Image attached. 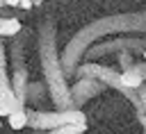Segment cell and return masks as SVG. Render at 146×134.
Returning a JSON list of instances; mask_svg holds the SVG:
<instances>
[{"instance_id": "cell-8", "label": "cell", "mask_w": 146, "mask_h": 134, "mask_svg": "<svg viewBox=\"0 0 146 134\" xmlns=\"http://www.w3.org/2000/svg\"><path fill=\"white\" fill-rule=\"evenodd\" d=\"M23 25L18 18H11V16H0V39H11L16 34H21Z\"/></svg>"}, {"instance_id": "cell-15", "label": "cell", "mask_w": 146, "mask_h": 134, "mask_svg": "<svg viewBox=\"0 0 146 134\" xmlns=\"http://www.w3.org/2000/svg\"><path fill=\"white\" fill-rule=\"evenodd\" d=\"M0 7H5V0H0Z\"/></svg>"}, {"instance_id": "cell-2", "label": "cell", "mask_w": 146, "mask_h": 134, "mask_svg": "<svg viewBox=\"0 0 146 134\" xmlns=\"http://www.w3.org/2000/svg\"><path fill=\"white\" fill-rule=\"evenodd\" d=\"M36 52H39V64H41L48 100L52 102L55 109L73 107L68 77L62 68V59H59V50H57V23H55V18H43L39 23V27H36Z\"/></svg>"}, {"instance_id": "cell-1", "label": "cell", "mask_w": 146, "mask_h": 134, "mask_svg": "<svg viewBox=\"0 0 146 134\" xmlns=\"http://www.w3.org/2000/svg\"><path fill=\"white\" fill-rule=\"evenodd\" d=\"M119 32H146V11H130V14H112V16H103V18H96L91 20L89 25L80 27L71 41L64 45V50L59 52V59H62V68L66 73V77H71L75 73V66L82 61V55L84 50L107 36V34H119Z\"/></svg>"}, {"instance_id": "cell-6", "label": "cell", "mask_w": 146, "mask_h": 134, "mask_svg": "<svg viewBox=\"0 0 146 134\" xmlns=\"http://www.w3.org/2000/svg\"><path fill=\"white\" fill-rule=\"evenodd\" d=\"M103 91H107V86L96 79V77H89V75H80L78 82L71 86V100H73V107H82L87 104L91 98L100 95Z\"/></svg>"}, {"instance_id": "cell-9", "label": "cell", "mask_w": 146, "mask_h": 134, "mask_svg": "<svg viewBox=\"0 0 146 134\" xmlns=\"http://www.w3.org/2000/svg\"><path fill=\"white\" fill-rule=\"evenodd\" d=\"M43 91H46V84L43 82H27V89H25V102L30 104V102H39V100H43ZM48 93V91H46Z\"/></svg>"}, {"instance_id": "cell-13", "label": "cell", "mask_w": 146, "mask_h": 134, "mask_svg": "<svg viewBox=\"0 0 146 134\" xmlns=\"http://www.w3.org/2000/svg\"><path fill=\"white\" fill-rule=\"evenodd\" d=\"M18 2H21V0H5V7H14V9H16Z\"/></svg>"}, {"instance_id": "cell-7", "label": "cell", "mask_w": 146, "mask_h": 134, "mask_svg": "<svg viewBox=\"0 0 146 134\" xmlns=\"http://www.w3.org/2000/svg\"><path fill=\"white\" fill-rule=\"evenodd\" d=\"M7 64H9V59H7V48H5V43L0 41V116H7V114L14 109V104H16Z\"/></svg>"}, {"instance_id": "cell-4", "label": "cell", "mask_w": 146, "mask_h": 134, "mask_svg": "<svg viewBox=\"0 0 146 134\" xmlns=\"http://www.w3.org/2000/svg\"><path fill=\"white\" fill-rule=\"evenodd\" d=\"M66 123H87V114L80 107H68V109H55V111H34L27 107V127L36 132H52Z\"/></svg>"}, {"instance_id": "cell-10", "label": "cell", "mask_w": 146, "mask_h": 134, "mask_svg": "<svg viewBox=\"0 0 146 134\" xmlns=\"http://www.w3.org/2000/svg\"><path fill=\"white\" fill-rule=\"evenodd\" d=\"M87 129H89L87 123H66V125L52 129V134H82V132H87Z\"/></svg>"}, {"instance_id": "cell-3", "label": "cell", "mask_w": 146, "mask_h": 134, "mask_svg": "<svg viewBox=\"0 0 146 134\" xmlns=\"http://www.w3.org/2000/svg\"><path fill=\"white\" fill-rule=\"evenodd\" d=\"M11 48L7 52V59L11 64V89H14V98H16V104L14 109L7 114V120H9V127L11 129H23L27 127V102H25V89H27V82H30V73H27V64H25V41L16 36H11Z\"/></svg>"}, {"instance_id": "cell-12", "label": "cell", "mask_w": 146, "mask_h": 134, "mask_svg": "<svg viewBox=\"0 0 146 134\" xmlns=\"http://www.w3.org/2000/svg\"><path fill=\"white\" fill-rule=\"evenodd\" d=\"M32 7H34V2H32V0H21L16 9H25V11H27V9H32Z\"/></svg>"}, {"instance_id": "cell-16", "label": "cell", "mask_w": 146, "mask_h": 134, "mask_svg": "<svg viewBox=\"0 0 146 134\" xmlns=\"http://www.w3.org/2000/svg\"><path fill=\"white\" fill-rule=\"evenodd\" d=\"M0 127H2V116H0Z\"/></svg>"}, {"instance_id": "cell-5", "label": "cell", "mask_w": 146, "mask_h": 134, "mask_svg": "<svg viewBox=\"0 0 146 134\" xmlns=\"http://www.w3.org/2000/svg\"><path fill=\"white\" fill-rule=\"evenodd\" d=\"M144 45H146V41L144 39H139V36H119V39H112V41H94L87 50H84V55H82V59H87V61H98V59H103V57H107V55H119V52H123V50H128V52H132V55H141L144 52Z\"/></svg>"}, {"instance_id": "cell-11", "label": "cell", "mask_w": 146, "mask_h": 134, "mask_svg": "<svg viewBox=\"0 0 146 134\" xmlns=\"http://www.w3.org/2000/svg\"><path fill=\"white\" fill-rule=\"evenodd\" d=\"M116 64H119V70H125V68H130L135 64V55L128 52V50H123V52L116 55Z\"/></svg>"}, {"instance_id": "cell-14", "label": "cell", "mask_w": 146, "mask_h": 134, "mask_svg": "<svg viewBox=\"0 0 146 134\" xmlns=\"http://www.w3.org/2000/svg\"><path fill=\"white\" fill-rule=\"evenodd\" d=\"M32 2H34V7H39V5L43 2V0H32Z\"/></svg>"}]
</instances>
